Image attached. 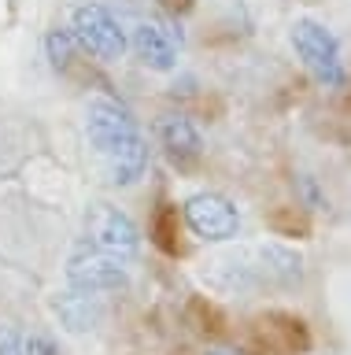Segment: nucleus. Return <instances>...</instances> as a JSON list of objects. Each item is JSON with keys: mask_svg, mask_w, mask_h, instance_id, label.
<instances>
[{"mask_svg": "<svg viewBox=\"0 0 351 355\" xmlns=\"http://www.w3.org/2000/svg\"><path fill=\"white\" fill-rule=\"evenodd\" d=\"M85 137L115 189H129L148 174V141L123 100L107 93H93L85 100Z\"/></svg>", "mask_w": 351, "mask_h": 355, "instance_id": "f257e3e1", "label": "nucleus"}, {"mask_svg": "<svg viewBox=\"0 0 351 355\" xmlns=\"http://www.w3.org/2000/svg\"><path fill=\"white\" fill-rule=\"evenodd\" d=\"M289 41L300 55L303 71L314 78L322 89H344L348 85V63L336 33L318 19H296L289 30Z\"/></svg>", "mask_w": 351, "mask_h": 355, "instance_id": "f03ea898", "label": "nucleus"}, {"mask_svg": "<svg viewBox=\"0 0 351 355\" xmlns=\"http://www.w3.org/2000/svg\"><path fill=\"white\" fill-rule=\"evenodd\" d=\"M67 30L74 33L78 49L100 63H118L129 52V33L118 22V15L100 0H82L71 8Z\"/></svg>", "mask_w": 351, "mask_h": 355, "instance_id": "7ed1b4c3", "label": "nucleus"}, {"mask_svg": "<svg viewBox=\"0 0 351 355\" xmlns=\"http://www.w3.org/2000/svg\"><path fill=\"white\" fill-rule=\"evenodd\" d=\"M63 277H67L71 288H82V293H123L129 285V263L115 259V255L100 252L93 241H78L67 255V266H63Z\"/></svg>", "mask_w": 351, "mask_h": 355, "instance_id": "20e7f679", "label": "nucleus"}, {"mask_svg": "<svg viewBox=\"0 0 351 355\" xmlns=\"http://www.w3.org/2000/svg\"><path fill=\"white\" fill-rule=\"evenodd\" d=\"M85 241H93L100 252L115 255L123 263H134L141 255V226L115 204H93L85 211Z\"/></svg>", "mask_w": 351, "mask_h": 355, "instance_id": "39448f33", "label": "nucleus"}, {"mask_svg": "<svg viewBox=\"0 0 351 355\" xmlns=\"http://www.w3.org/2000/svg\"><path fill=\"white\" fill-rule=\"evenodd\" d=\"M185 226L207 244H226L240 233V207L222 193H192L185 200Z\"/></svg>", "mask_w": 351, "mask_h": 355, "instance_id": "423d86ee", "label": "nucleus"}, {"mask_svg": "<svg viewBox=\"0 0 351 355\" xmlns=\"http://www.w3.org/2000/svg\"><path fill=\"white\" fill-rule=\"evenodd\" d=\"M129 52L137 55L145 71L170 74L181 55V33L174 19H137L129 30Z\"/></svg>", "mask_w": 351, "mask_h": 355, "instance_id": "0eeeda50", "label": "nucleus"}, {"mask_svg": "<svg viewBox=\"0 0 351 355\" xmlns=\"http://www.w3.org/2000/svg\"><path fill=\"white\" fill-rule=\"evenodd\" d=\"M156 137H159V148L178 166H189L204 155V133L185 111H163L156 122Z\"/></svg>", "mask_w": 351, "mask_h": 355, "instance_id": "6e6552de", "label": "nucleus"}, {"mask_svg": "<svg viewBox=\"0 0 351 355\" xmlns=\"http://www.w3.org/2000/svg\"><path fill=\"white\" fill-rule=\"evenodd\" d=\"M52 315L67 333H89L104 322V296L96 293H82V288H63L52 296Z\"/></svg>", "mask_w": 351, "mask_h": 355, "instance_id": "1a4fd4ad", "label": "nucleus"}, {"mask_svg": "<svg viewBox=\"0 0 351 355\" xmlns=\"http://www.w3.org/2000/svg\"><path fill=\"white\" fill-rule=\"evenodd\" d=\"M255 266H259V277H270L278 285H296L303 277V255L289 248V244H278V241H267L255 248Z\"/></svg>", "mask_w": 351, "mask_h": 355, "instance_id": "9d476101", "label": "nucleus"}, {"mask_svg": "<svg viewBox=\"0 0 351 355\" xmlns=\"http://www.w3.org/2000/svg\"><path fill=\"white\" fill-rule=\"evenodd\" d=\"M45 55L56 71H71L74 55H82V49H78V41H74V33L67 26H52L45 33Z\"/></svg>", "mask_w": 351, "mask_h": 355, "instance_id": "9b49d317", "label": "nucleus"}, {"mask_svg": "<svg viewBox=\"0 0 351 355\" xmlns=\"http://www.w3.org/2000/svg\"><path fill=\"white\" fill-rule=\"evenodd\" d=\"M23 355H60V348L41 333H30V337H23Z\"/></svg>", "mask_w": 351, "mask_h": 355, "instance_id": "f8f14e48", "label": "nucleus"}, {"mask_svg": "<svg viewBox=\"0 0 351 355\" xmlns=\"http://www.w3.org/2000/svg\"><path fill=\"white\" fill-rule=\"evenodd\" d=\"M0 355H23V337L12 329H4L0 333Z\"/></svg>", "mask_w": 351, "mask_h": 355, "instance_id": "ddd939ff", "label": "nucleus"}, {"mask_svg": "<svg viewBox=\"0 0 351 355\" xmlns=\"http://www.w3.org/2000/svg\"><path fill=\"white\" fill-rule=\"evenodd\" d=\"M156 4L167 11L170 19H178V15H185V11H192V8H196V0H156Z\"/></svg>", "mask_w": 351, "mask_h": 355, "instance_id": "4468645a", "label": "nucleus"}, {"mask_svg": "<svg viewBox=\"0 0 351 355\" xmlns=\"http://www.w3.org/2000/svg\"><path fill=\"white\" fill-rule=\"evenodd\" d=\"M207 355H237V352H207Z\"/></svg>", "mask_w": 351, "mask_h": 355, "instance_id": "2eb2a0df", "label": "nucleus"}]
</instances>
